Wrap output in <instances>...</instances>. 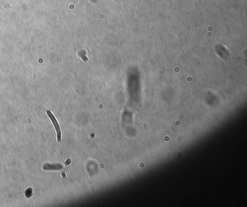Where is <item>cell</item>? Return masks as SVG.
Returning <instances> with one entry per match:
<instances>
[{
	"instance_id": "cell-1",
	"label": "cell",
	"mask_w": 247,
	"mask_h": 207,
	"mask_svg": "<svg viewBox=\"0 0 247 207\" xmlns=\"http://www.w3.org/2000/svg\"><path fill=\"white\" fill-rule=\"evenodd\" d=\"M47 115H48L49 118L50 119V120L52 121V124H53L54 127H55V130H56L57 133V141L60 142L62 140V133H61V129H60V126L58 123L57 120H56L55 117L54 116L53 114L52 113L51 111H47Z\"/></svg>"
},
{
	"instance_id": "cell-2",
	"label": "cell",
	"mask_w": 247,
	"mask_h": 207,
	"mask_svg": "<svg viewBox=\"0 0 247 207\" xmlns=\"http://www.w3.org/2000/svg\"><path fill=\"white\" fill-rule=\"evenodd\" d=\"M62 165L59 164H47L44 166V170H62Z\"/></svg>"
}]
</instances>
